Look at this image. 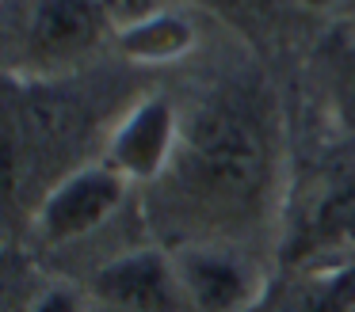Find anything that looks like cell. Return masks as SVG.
Wrapping results in <instances>:
<instances>
[{"instance_id": "cell-1", "label": "cell", "mask_w": 355, "mask_h": 312, "mask_svg": "<svg viewBox=\"0 0 355 312\" xmlns=\"http://www.w3.org/2000/svg\"><path fill=\"white\" fill-rule=\"evenodd\" d=\"M161 183L199 225L195 240L237 244V228L260 213L271 187V141L260 114L237 99L199 107L184 118L180 152Z\"/></svg>"}, {"instance_id": "cell-2", "label": "cell", "mask_w": 355, "mask_h": 312, "mask_svg": "<svg viewBox=\"0 0 355 312\" xmlns=\"http://www.w3.org/2000/svg\"><path fill=\"white\" fill-rule=\"evenodd\" d=\"M126 190H130V179H123L107 160H88V164L65 172L42 194L39 210H35V232L50 248L85 240L123 210Z\"/></svg>"}, {"instance_id": "cell-3", "label": "cell", "mask_w": 355, "mask_h": 312, "mask_svg": "<svg viewBox=\"0 0 355 312\" xmlns=\"http://www.w3.org/2000/svg\"><path fill=\"white\" fill-rule=\"evenodd\" d=\"M172 251L191 312H252L263 297V266L241 244L184 240Z\"/></svg>"}, {"instance_id": "cell-4", "label": "cell", "mask_w": 355, "mask_h": 312, "mask_svg": "<svg viewBox=\"0 0 355 312\" xmlns=\"http://www.w3.org/2000/svg\"><path fill=\"white\" fill-rule=\"evenodd\" d=\"M107 38V12L96 0H35L24 23V57L19 68L27 80H54L58 73L80 65Z\"/></svg>"}, {"instance_id": "cell-5", "label": "cell", "mask_w": 355, "mask_h": 312, "mask_svg": "<svg viewBox=\"0 0 355 312\" xmlns=\"http://www.w3.org/2000/svg\"><path fill=\"white\" fill-rule=\"evenodd\" d=\"M96 312H191L168 248H130L88 278Z\"/></svg>"}, {"instance_id": "cell-6", "label": "cell", "mask_w": 355, "mask_h": 312, "mask_svg": "<svg viewBox=\"0 0 355 312\" xmlns=\"http://www.w3.org/2000/svg\"><path fill=\"white\" fill-rule=\"evenodd\" d=\"M180 137L184 118L176 114V107L161 95H146L126 107V114H119L100 160H107L130 183H161L180 152Z\"/></svg>"}, {"instance_id": "cell-7", "label": "cell", "mask_w": 355, "mask_h": 312, "mask_svg": "<svg viewBox=\"0 0 355 312\" xmlns=\"http://www.w3.org/2000/svg\"><path fill=\"white\" fill-rule=\"evenodd\" d=\"M306 248H355V156L336 164L309 210Z\"/></svg>"}, {"instance_id": "cell-8", "label": "cell", "mask_w": 355, "mask_h": 312, "mask_svg": "<svg viewBox=\"0 0 355 312\" xmlns=\"http://www.w3.org/2000/svg\"><path fill=\"white\" fill-rule=\"evenodd\" d=\"M119 46L126 57L146 61V65H168L191 53L195 46V23L180 12H146L130 15L119 27Z\"/></svg>"}, {"instance_id": "cell-9", "label": "cell", "mask_w": 355, "mask_h": 312, "mask_svg": "<svg viewBox=\"0 0 355 312\" xmlns=\"http://www.w3.org/2000/svg\"><path fill=\"white\" fill-rule=\"evenodd\" d=\"M27 312H96L88 289H73V286H50L27 304Z\"/></svg>"}, {"instance_id": "cell-10", "label": "cell", "mask_w": 355, "mask_h": 312, "mask_svg": "<svg viewBox=\"0 0 355 312\" xmlns=\"http://www.w3.org/2000/svg\"><path fill=\"white\" fill-rule=\"evenodd\" d=\"M302 8H309V12H324V8H332L336 0H298Z\"/></svg>"}]
</instances>
